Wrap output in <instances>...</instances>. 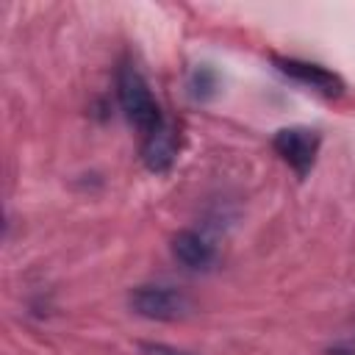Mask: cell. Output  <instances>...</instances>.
Segmentation results:
<instances>
[{"mask_svg":"<svg viewBox=\"0 0 355 355\" xmlns=\"http://www.w3.org/2000/svg\"><path fill=\"white\" fill-rule=\"evenodd\" d=\"M116 100H119V108H122L125 119L141 136L158 130L166 122L158 100L153 97V89H150L147 78L130 61L119 64V69H116Z\"/></svg>","mask_w":355,"mask_h":355,"instance_id":"obj_1","label":"cell"},{"mask_svg":"<svg viewBox=\"0 0 355 355\" xmlns=\"http://www.w3.org/2000/svg\"><path fill=\"white\" fill-rule=\"evenodd\" d=\"M272 147L294 169L297 178H305L316 164V155L322 147V133L316 128H305V125L280 128L272 136Z\"/></svg>","mask_w":355,"mask_h":355,"instance_id":"obj_2","label":"cell"},{"mask_svg":"<svg viewBox=\"0 0 355 355\" xmlns=\"http://www.w3.org/2000/svg\"><path fill=\"white\" fill-rule=\"evenodd\" d=\"M130 308L155 322H175L191 311V300L172 286H136L130 291Z\"/></svg>","mask_w":355,"mask_h":355,"instance_id":"obj_3","label":"cell"},{"mask_svg":"<svg viewBox=\"0 0 355 355\" xmlns=\"http://www.w3.org/2000/svg\"><path fill=\"white\" fill-rule=\"evenodd\" d=\"M275 61V67L286 75V78H291L294 83H300V86H305V89H311V92H316V94H322V97H341L344 94V80H341V75H336L333 69H327V67H322V64H313V61H302V58H286V55H275L272 58Z\"/></svg>","mask_w":355,"mask_h":355,"instance_id":"obj_4","label":"cell"},{"mask_svg":"<svg viewBox=\"0 0 355 355\" xmlns=\"http://www.w3.org/2000/svg\"><path fill=\"white\" fill-rule=\"evenodd\" d=\"M175 158H178V133L169 122H164L158 130L141 136V161L150 172H155V175L169 172Z\"/></svg>","mask_w":355,"mask_h":355,"instance_id":"obj_5","label":"cell"},{"mask_svg":"<svg viewBox=\"0 0 355 355\" xmlns=\"http://www.w3.org/2000/svg\"><path fill=\"white\" fill-rule=\"evenodd\" d=\"M172 255L186 269H194V272L211 269V263L216 261L214 244L205 236H200L197 230H180V233H175V239H172Z\"/></svg>","mask_w":355,"mask_h":355,"instance_id":"obj_6","label":"cell"},{"mask_svg":"<svg viewBox=\"0 0 355 355\" xmlns=\"http://www.w3.org/2000/svg\"><path fill=\"white\" fill-rule=\"evenodd\" d=\"M189 92L194 100H208L216 94V72L211 67H194L189 75Z\"/></svg>","mask_w":355,"mask_h":355,"instance_id":"obj_7","label":"cell"},{"mask_svg":"<svg viewBox=\"0 0 355 355\" xmlns=\"http://www.w3.org/2000/svg\"><path fill=\"white\" fill-rule=\"evenodd\" d=\"M139 352L141 355H194L189 349H180V347H172V344H161V341H141Z\"/></svg>","mask_w":355,"mask_h":355,"instance_id":"obj_8","label":"cell"},{"mask_svg":"<svg viewBox=\"0 0 355 355\" xmlns=\"http://www.w3.org/2000/svg\"><path fill=\"white\" fill-rule=\"evenodd\" d=\"M327 355H355V349H352V347H344V344H338V347L327 349Z\"/></svg>","mask_w":355,"mask_h":355,"instance_id":"obj_9","label":"cell"}]
</instances>
